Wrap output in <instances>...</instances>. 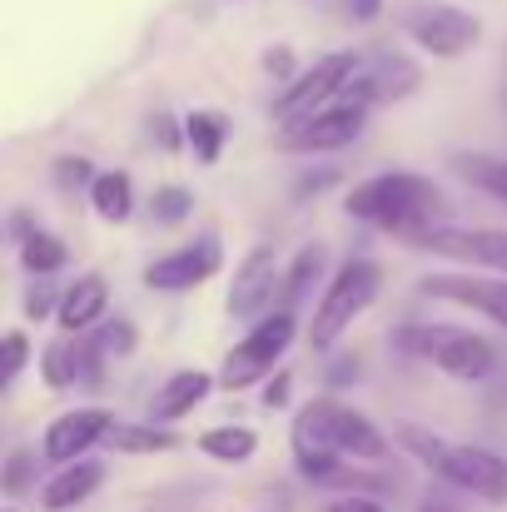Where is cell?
<instances>
[{
  "label": "cell",
  "mask_w": 507,
  "mask_h": 512,
  "mask_svg": "<svg viewBox=\"0 0 507 512\" xmlns=\"http://www.w3.org/2000/svg\"><path fill=\"white\" fill-rule=\"evenodd\" d=\"M393 443H398L413 463H423L438 483H448V488H458V493H468V498H478V503H493V508L507 503V458L503 453L478 448V443H453V438H443V433H433V428H423V423H398Z\"/></svg>",
  "instance_id": "1"
},
{
  "label": "cell",
  "mask_w": 507,
  "mask_h": 512,
  "mask_svg": "<svg viewBox=\"0 0 507 512\" xmlns=\"http://www.w3.org/2000/svg\"><path fill=\"white\" fill-rule=\"evenodd\" d=\"M343 209H348V219H358V224L393 229V234L413 239V234L443 224V219H438V214H443V189H438V179H428V174L388 170V174H373V179L353 184L348 199H343Z\"/></svg>",
  "instance_id": "2"
},
{
  "label": "cell",
  "mask_w": 507,
  "mask_h": 512,
  "mask_svg": "<svg viewBox=\"0 0 507 512\" xmlns=\"http://www.w3.org/2000/svg\"><path fill=\"white\" fill-rule=\"evenodd\" d=\"M393 348L433 363L443 378H458V383H488L498 373V348L483 334L453 329V324H408L393 334Z\"/></svg>",
  "instance_id": "3"
},
{
  "label": "cell",
  "mask_w": 507,
  "mask_h": 512,
  "mask_svg": "<svg viewBox=\"0 0 507 512\" xmlns=\"http://www.w3.org/2000/svg\"><path fill=\"white\" fill-rule=\"evenodd\" d=\"M289 438L319 443V448H329V453L348 458V463H383V458H388V438L378 433V423L363 418L358 408L338 403V398H314V403H304Z\"/></svg>",
  "instance_id": "4"
},
{
  "label": "cell",
  "mask_w": 507,
  "mask_h": 512,
  "mask_svg": "<svg viewBox=\"0 0 507 512\" xmlns=\"http://www.w3.org/2000/svg\"><path fill=\"white\" fill-rule=\"evenodd\" d=\"M378 289H383V269L373 259H358V254L343 259L334 269V279L324 284V294H319V309H314V324H309V343L319 353H329L348 334V324H358V314L373 309Z\"/></svg>",
  "instance_id": "5"
},
{
  "label": "cell",
  "mask_w": 507,
  "mask_h": 512,
  "mask_svg": "<svg viewBox=\"0 0 507 512\" xmlns=\"http://www.w3.org/2000/svg\"><path fill=\"white\" fill-rule=\"evenodd\" d=\"M403 35L433 60H463L483 45V20L453 0H418L403 10Z\"/></svg>",
  "instance_id": "6"
},
{
  "label": "cell",
  "mask_w": 507,
  "mask_h": 512,
  "mask_svg": "<svg viewBox=\"0 0 507 512\" xmlns=\"http://www.w3.org/2000/svg\"><path fill=\"white\" fill-rule=\"evenodd\" d=\"M294 334H299V319H294L289 309H274V314H264V319H259V324L244 334V339L224 353L219 388L239 393V388H254L259 378H269V373L279 368V358L289 353Z\"/></svg>",
  "instance_id": "7"
},
{
  "label": "cell",
  "mask_w": 507,
  "mask_h": 512,
  "mask_svg": "<svg viewBox=\"0 0 507 512\" xmlns=\"http://www.w3.org/2000/svg\"><path fill=\"white\" fill-rule=\"evenodd\" d=\"M423 254L468 264L473 274H498L507 279V229H483V224H433L408 239Z\"/></svg>",
  "instance_id": "8"
},
{
  "label": "cell",
  "mask_w": 507,
  "mask_h": 512,
  "mask_svg": "<svg viewBox=\"0 0 507 512\" xmlns=\"http://www.w3.org/2000/svg\"><path fill=\"white\" fill-rule=\"evenodd\" d=\"M353 70H358V55H353V50L319 55V65L299 70V75H294V80L279 90V100H274V115H279V125H289V120H304V115H314V110H329L338 95H343V85L353 80Z\"/></svg>",
  "instance_id": "9"
},
{
  "label": "cell",
  "mask_w": 507,
  "mask_h": 512,
  "mask_svg": "<svg viewBox=\"0 0 507 512\" xmlns=\"http://www.w3.org/2000/svg\"><path fill=\"white\" fill-rule=\"evenodd\" d=\"M418 85H423V70H418V60H413V55H403V50H378L373 60H358V70H353V80L343 85L338 105L373 110V105L408 100Z\"/></svg>",
  "instance_id": "10"
},
{
  "label": "cell",
  "mask_w": 507,
  "mask_h": 512,
  "mask_svg": "<svg viewBox=\"0 0 507 512\" xmlns=\"http://www.w3.org/2000/svg\"><path fill=\"white\" fill-rule=\"evenodd\" d=\"M368 125V110L358 105H329V110H314L304 120H289L279 130V150L284 155H329V150H348Z\"/></svg>",
  "instance_id": "11"
},
{
  "label": "cell",
  "mask_w": 507,
  "mask_h": 512,
  "mask_svg": "<svg viewBox=\"0 0 507 512\" xmlns=\"http://www.w3.org/2000/svg\"><path fill=\"white\" fill-rule=\"evenodd\" d=\"M418 294L453 304V309H468V314H483L488 324H498L507 334V279H498V274H473V269L468 274H423Z\"/></svg>",
  "instance_id": "12"
},
{
  "label": "cell",
  "mask_w": 507,
  "mask_h": 512,
  "mask_svg": "<svg viewBox=\"0 0 507 512\" xmlns=\"http://www.w3.org/2000/svg\"><path fill=\"white\" fill-rule=\"evenodd\" d=\"M115 428V413L110 408H70V413H60L50 428H45V438H40V458L45 463H80V458H90V448H100L105 443V433Z\"/></svg>",
  "instance_id": "13"
},
{
  "label": "cell",
  "mask_w": 507,
  "mask_h": 512,
  "mask_svg": "<svg viewBox=\"0 0 507 512\" xmlns=\"http://www.w3.org/2000/svg\"><path fill=\"white\" fill-rule=\"evenodd\" d=\"M274 304H279V259H274L269 244H259V249L239 264L224 309H229L234 319H244V324H249V319L259 324L264 314H274Z\"/></svg>",
  "instance_id": "14"
},
{
  "label": "cell",
  "mask_w": 507,
  "mask_h": 512,
  "mask_svg": "<svg viewBox=\"0 0 507 512\" xmlns=\"http://www.w3.org/2000/svg\"><path fill=\"white\" fill-rule=\"evenodd\" d=\"M219 264H224V249H219L214 234H204V239H194V244H184V249L160 254V259L145 269V284H150V289H165V294H184V289H199L204 279H214Z\"/></svg>",
  "instance_id": "15"
},
{
  "label": "cell",
  "mask_w": 507,
  "mask_h": 512,
  "mask_svg": "<svg viewBox=\"0 0 507 512\" xmlns=\"http://www.w3.org/2000/svg\"><path fill=\"white\" fill-rule=\"evenodd\" d=\"M100 483H105V463H95V458L65 463V468H60V473L40 488V508H45V512L80 508L85 498H95V493H100Z\"/></svg>",
  "instance_id": "16"
},
{
  "label": "cell",
  "mask_w": 507,
  "mask_h": 512,
  "mask_svg": "<svg viewBox=\"0 0 507 512\" xmlns=\"http://www.w3.org/2000/svg\"><path fill=\"white\" fill-rule=\"evenodd\" d=\"M105 309H110V284H105L100 274H85L80 284H70V289L60 294L55 319H60L65 334H90V329L105 319Z\"/></svg>",
  "instance_id": "17"
},
{
  "label": "cell",
  "mask_w": 507,
  "mask_h": 512,
  "mask_svg": "<svg viewBox=\"0 0 507 512\" xmlns=\"http://www.w3.org/2000/svg\"><path fill=\"white\" fill-rule=\"evenodd\" d=\"M209 388H214V378L209 373H199V368H179V373H169L165 383H160V393H155V423H179V418H189L204 398H209Z\"/></svg>",
  "instance_id": "18"
},
{
  "label": "cell",
  "mask_w": 507,
  "mask_h": 512,
  "mask_svg": "<svg viewBox=\"0 0 507 512\" xmlns=\"http://www.w3.org/2000/svg\"><path fill=\"white\" fill-rule=\"evenodd\" d=\"M448 165H453V174H458L468 189H478V194L507 204V155H493V150H458Z\"/></svg>",
  "instance_id": "19"
},
{
  "label": "cell",
  "mask_w": 507,
  "mask_h": 512,
  "mask_svg": "<svg viewBox=\"0 0 507 512\" xmlns=\"http://www.w3.org/2000/svg\"><path fill=\"white\" fill-rule=\"evenodd\" d=\"M184 145L194 150L199 165H214L224 155V145H229V115H219V110H189L184 115Z\"/></svg>",
  "instance_id": "20"
},
{
  "label": "cell",
  "mask_w": 507,
  "mask_h": 512,
  "mask_svg": "<svg viewBox=\"0 0 507 512\" xmlns=\"http://www.w3.org/2000/svg\"><path fill=\"white\" fill-rule=\"evenodd\" d=\"M90 204H95V214H100L105 224H125V219L135 214V184H130V174L125 170L95 174V184H90Z\"/></svg>",
  "instance_id": "21"
},
{
  "label": "cell",
  "mask_w": 507,
  "mask_h": 512,
  "mask_svg": "<svg viewBox=\"0 0 507 512\" xmlns=\"http://www.w3.org/2000/svg\"><path fill=\"white\" fill-rule=\"evenodd\" d=\"M199 453L214 458V463H249L259 453V433L254 428H239V423H224V428L199 433Z\"/></svg>",
  "instance_id": "22"
},
{
  "label": "cell",
  "mask_w": 507,
  "mask_h": 512,
  "mask_svg": "<svg viewBox=\"0 0 507 512\" xmlns=\"http://www.w3.org/2000/svg\"><path fill=\"white\" fill-rule=\"evenodd\" d=\"M105 448H115V453H174L179 438L160 423H120L115 418V428L105 433Z\"/></svg>",
  "instance_id": "23"
},
{
  "label": "cell",
  "mask_w": 507,
  "mask_h": 512,
  "mask_svg": "<svg viewBox=\"0 0 507 512\" xmlns=\"http://www.w3.org/2000/svg\"><path fill=\"white\" fill-rule=\"evenodd\" d=\"M319 279H324V244H304V249H299V259L289 264V274L279 279V284H284V304H279V309H289V314H294V304H299Z\"/></svg>",
  "instance_id": "24"
},
{
  "label": "cell",
  "mask_w": 507,
  "mask_h": 512,
  "mask_svg": "<svg viewBox=\"0 0 507 512\" xmlns=\"http://www.w3.org/2000/svg\"><path fill=\"white\" fill-rule=\"evenodd\" d=\"M65 259H70V249H65V239H55V234H40V229H35V234L20 244V264H25L35 279L65 269Z\"/></svg>",
  "instance_id": "25"
},
{
  "label": "cell",
  "mask_w": 507,
  "mask_h": 512,
  "mask_svg": "<svg viewBox=\"0 0 507 512\" xmlns=\"http://www.w3.org/2000/svg\"><path fill=\"white\" fill-rule=\"evenodd\" d=\"M189 214H194V194H189L184 184H165V189H155V199H150V219H155L160 229L184 224Z\"/></svg>",
  "instance_id": "26"
},
{
  "label": "cell",
  "mask_w": 507,
  "mask_h": 512,
  "mask_svg": "<svg viewBox=\"0 0 507 512\" xmlns=\"http://www.w3.org/2000/svg\"><path fill=\"white\" fill-rule=\"evenodd\" d=\"M35 478H40V453H30V448H20V453H10L0 463V493H10V498L30 493Z\"/></svg>",
  "instance_id": "27"
},
{
  "label": "cell",
  "mask_w": 507,
  "mask_h": 512,
  "mask_svg": "<svg viewBox=\"0 0 507 512\" xmlns=\"http://www.w3.org/2000/svg\"><path fill=\"white\" fill-rule=\"evenodd\" d=\"M90 339H95V348H100L105 358H125V353H135L140 334H135L130 319H100V324L90 329Z\"/></svg>",
  "instance_id": "28"
},
{
  "label": "cell",
  "mask_w": 507,
  "mask_h": 512,
  "mask_svg": "<svg viewBox=\"0 0 507 512\" xmlns=\"http://www.w3.org/2000/svg\"><path fill=\"white\" fill-rule=\"evenodd\" d=\"M75 343L70 339H55L50 348H45V363H40V373H45V383L50 388H70L75 383Z\"/></svg>",
  "instance_id": "29"
},
{
  "label": "cell",
  "mask_w": 507,
  "mask_h": 512,
  "mask_svg": "<svg viewBox=\"0 0 507 512\" xmlns=\"http://www.w3.org/2000/svg\"><path fill=\"white\" fill-rule=\"evenodd\" d=\"M25 363H30V339H25V334H5V339H0V393L20 378Z\"/></svg>",
  "instance_id": "30"
},
{
  "label": "cell",
  "mask_w": 507,
  "mask_h": 512,
  "mask_svg": "<svg viewBox=\"0 0 507 512\" xmlns=\"http://www.w3.org/2000/svg\"><path fill=\"white\" fill-rule=\"evenodd\" d=\"M55 184L70 189V194H75V189H90V184H95L90 160H85V155H60V160H55Z\"/></svg>",
  "instance_id": "31"
},
{
  "label": "cell",
  "mask_w": 507,
  "mask_h": 512,
  "mask_svg": "<svg viewBox=\"0 0 507 512\" xmlns=\"http://www.w3.org/2000/svg\"><path fill=\"white\" fill-rule=\"evenodd\" d=\"M50 309H60V294H55L50 284H35V289L25 294V319H45Z\"/></svg>",
  "instance_id": "32"
},
{
  "label": "cell",
  "mask_w": 507,
  "mask_h": 512,
  "mask_svg": "<svg viewBox=\"0 0 507 512\" xmlns=\"http://www.w3.org/2000/svg\"><path fill=\"white\" fill-rule=\"evenodd\" d=\"M324 512H388V508H383L373 493H343V498H338V503H329Z\"/></svg>",
  "instance_id": "33"
},
{
  "label": "cell",
  "mask_w": 507,
  "mask_h": 512,
  "mask_svg": "<svg viewBox=\"0 0 507 512\" xmlns=\"http://www.w3.org/2000/svg\"><path fill=\"white\" fill-rule=\"evenodd\" d=\"M343 15H348V20H358V25H368V20H378V15H383V0H343Z\"/></svg>",
  "instance_id": "34"
},
{
  "label": "cell",
  "mask_w": 507,
  "mask_h": 512,
  "mask_svg": "<svg viewBox=\"0 0 507 512\" xmlns=\"http://www.w3.org/2000/svg\"><path fill=\"white\" fill-rule=\"evenodd\" d=\"M155 140H160L165 150H179V145H184V125H174L169 115H155Z\"/></svg>",
  "instance_id": "35"
},
{
  "label": "cell",
  "mask_w": 507,
  "mask_h": 512,
  "mask_svg": "<svg viewBox=\"0 0 507 512\" xmlns=\"http://www.w3.org/2000/svg\"><path fill=\"white\" fill-rule=\"evenodd\" d=\"M264 70L289 85V80H294V55H289V50H269V55H264Z\"/></svg>",
  "instance_id": "36"
},
{
  "label": "cell",
  "mask_w": 507,
  "mask_h": 512,
  "mask_svg": "<svg viewBox=\"0 0 507 512\" xmlns=\"http://www.w3.org/2000/svg\"><path fill=\"white\" fill-rule=\"evenodd\" d=\"M289 383H294L289 373H274V378H269V388H264V408H279V403H289Z\"/></svg>",
  "instance_id": "37"
},
{
  "label": "cell",
  "mask_w": 507,
  "mask_h": 512,
  "mask_svg": "<svg viewBox=\"0 0 507 512\" xmlns=\"http://www.w3.org/2000/svg\"><path fill=\"white\" fill-rule=\"evenodd\" d=\"M329 378H334L338 388H343V383H353V378H358V368H353V358H334V368H329Z\"/></svg>",
  "instance_id": "38"
},
{
  "label": "cell",
  "mask_w": 507,
  "mask_h": 512,
  "mask_svg": "<svg viewBox=\"0 0 507 512\" xmlns=\"http://www.w3.org/2000/svg\"><path fill=\"white\" fill-rule=\"evenodd\" d=\"M423 512H458V508H448L443 498H428V503H423Z\"/></svg>",
  "instance_id": "39"
},
{
  "label": "cell",
  "mask_w": 507,
  "mask_h": 512,
  "mask_svg": "<svg viewBox=\"0 0 507 512\" xmlns=\"http://www.w3.org/2000/svg\"><path fill=\"white\" fill-rule=\"evenodd\" d=\"M503 105H507V85H503Z\"/></svg>",
  "instance_id": "40"
},
{
  "label": "cell",
  "mask_w": 507,
  "mask_h": 512,
  "mask_svg": "<svg viewBox=\"0 0 507 512\" xmlns=\"http://www.w3.org/2000/svg\"><path fill=\"white\" fill-rule=\"evenodd\" d=\"M5 512H10V508H5Z\"/></svg>",
  "instance_id": "41"
}]
</instances>
